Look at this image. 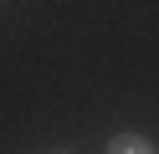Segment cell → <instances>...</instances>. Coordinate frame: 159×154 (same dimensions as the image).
<instances>
[{
	"label": "cell",
	"mask_w": 159,
	"mask_h": 154,
	"mask_svg": "<svg viewBox=\"0 0 159 154\" xmlns=\"http://www.w3.org/2000/svg\"><path fill=\"white\" fill-rule=\"evenodd\" d=\"M108 154H154V149H149L144 139H128V133H123V139H113V144H108Z\"/></svg>",
	"instance_id": "obj_1"
}]
</instances>
